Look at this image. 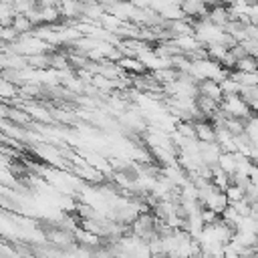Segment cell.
Wrapping results in <instances>:
<instances>
[{
    "label": "cell",
    "instance_id": "obj_7",
    "mask_svg": "<svg viewBox=\"0 0 258 258\" xmlns=\"http://www.w3.org/2000/svg\"><path fill=\"white\" fill-rule=\"evenodd\" d=\"M105 12H109V14H113V16H117L119 20H123V22H129L131 20V16H133V12H135V6H133V2L131 0H123V2H115L113 6H109Z\"/></svg>",
    "mask_w": 258,
    "mask_h": 258
},
{
    "label": "cell",
    "instance_id": "obj_4",
    "mask_svg": "<svg viewBox=\"0 0 258 258\" xmlns=\"http://www.w3.org/2000/svg\"><path fill=\"white\" fill-rule=\"evenodd\" d=\"M206 18L218 26H226L230 22V12H228V6L224 4H210L208 6V12H206Z\"/></svg>",
    "mask_w": 258,
    "mask_h": 258
},
{
    "label": "cell",
    "instance_id": "obj_16",
    "mask_svg": "<svg viewBox=\"0 0 258 258\" xmlns=\"http://www.w3.org/2000/svg\"><path fill=\"white\" fill-rule=\"evenodd\" d=\"M218 83H220V87H222L224 97H226V95H238V93H240V83H236L232 77H224V79L218 81Z\"/></svg>",
    "mask_w": 258,
    "mask_h": 258
},
{
    "label": "cell",
    "instance_id": "obj_13",
    "mask_svg": "<svg viewBox=\"0 0 258 258\" xmlns=\"http://www.w3.org/2000/svg\"><path fill=\"white\" fill-rule=\"evenodd\" d=\"M224 173L232 175L236 171V155L234 153H228V151H222L220 157H218V163H216Z\"/></svg>",
    "mask_w": 258,
    "mask_h": 258
},
{
    "label": "cell",
    "instance_id": "obj_10",
    "mask_svg": "<svg viewBox=\"0 0 258 258\" xmlns=\"http://www.w3.org/2000/svg\"><path fill=\"white\" fill-rule=\"evenodd\" d=\"M117 64L125 73H129V75H141V73H145V67H143V62L137 56H121L117 60Z\"/></svg>",
    "mask_w": 258,
    "mask_h": 258
},
{
    "label": "cell",
    "instance_id": "obj_6",
    "mask_svg": "<svg viewBox=\"0 0 258 258\" xmlns=\"http://www.w3.org/2000/svg\"><path fill=\"white\" fill-rule=\"evenodd\" d=\"M194 127H196V139L198 141H202V143L216 141V127L212 125V121L200 119V121H194Z\"/></svg>",
    "mask_w": 258,
    "mask_h": 258
},
{
    "label": "cell",
    "instance_id": "obj_22",
    "mask_svg": "<svg viewBox=\"0 0 258 258\" xmlns=\"http://www.w3.org/2000/svg\"><path fill=\"white\" fill-rule=\"evenodd\" d=\"M246 2H250V4H254V2H258V0H246Z\"/></svg>",
    "mask_w": 258,
    "mask_h": 258
},
{
    "label": "cell",
    "instance_id": "obj_5",
    "mask_svg": "<svg viewBox=\"0 0 258 258\" xmlns=\"http://www.w3.org/2000/svg\"><path fill=\"white\" fill-rule=\"evenodd\" d=\"M198 95H204V97H210L218 103H222L224 99V93H222V87L218 81H210V79H204L198 83Z\"/></svg>",
    "mask_w": 258,
    "mask_h": 258
},
{
    "label": "cell",
    "instance_id": "obj_24",
    "mask_svg": "<svg viewBox=\"0 0 258 258\" xmlns=\"http://www.w3.org/2000/svg\"><path fill=\"white\" fill-rule=\"evenodd\" d=\"M256 62H258V56H256Z\"/></svg>",
    "mask_w": 258,
    "mask_h": 258
},
{
    "label": "cell",
    "instance_id": "obj_17",
    "mask_svg": "<svg viewBox=\"0 0 258 258\" xmlns=\"http://www.w3.org/2000/svg\"><path fill=\"white\" fill-rule=\"evenodd\" d=\"M224 194H226V198H228V204H232V202L244 198V189H242L240 185H236V183H230V185L224 189Z\"/></svg>",
    "mask_w": 258,
    "mask_h": 258
},
{
    "label": "cell",
    "instance_id": "obj_3",
    "mask_svg": "<svg viewBox=\"0 0 258 258\" xmlns=\"http://www.w3.org/2000/svg\"><path fill=\"white\" fill-rule=\"evenodd\" d=\"M179 6H181L183 16L185 18H191V20L202 18L208 12V4H204L200 0H179Z\"/></svg>",
    "mask_w": 258,
    "mask_h": 258
},
{
    "label": "cell",
    "instance_id": "obj_18",
    "mask_svg": "<svg viewBox=\"0 0 258 258\" xmlns=\"http://www.w3.org/2000/svg\"><path fill=\"white\" fill-rule=\"evenodd\" d=\"M244 200H246L248 204H254V202H258V183L250 181V183L244 187Z\"/></svg>",
    "mask_w": 258,
    "mask_h": 258
},
{
    "label": "cell",
    "instance_id": "obj_15",
    "mask_svg": "<svg viewBox=\"0 0 258 258\" xmlns=\"http://www.w3.org/2000/svg\"><path fill=\"white\" fill-rule=\"evenodd\" d=\"M234 71H240V73H256V71H258L256 56L246 54V56L238 58V60H236V64H234Z\"/></svg>",
    "mask_w": 258,
    "mask_h": 258
},
{
    "label": "cell",
    "instance_id": "obj_23",
    "mask_svg": "<svg viewBox=\"0 0 258 258\" xmlns=\"http://www.w3.org/2000/svg\"><path fill=\"white\" fill-rule=\"evenodd\" d=\"M256 254H258V246H256Z\"/></svg>",
    "mask_w": 258,
    "mask_h": 258
},
{
    "label": "cell",
    "instance_id": "obj_11",
    "mask_svg": "<svg viewBox=\"0 0 258 258\" xmlns=\"http://www.w3.org/2000/svg\"><path fill=\"white\" fill-rule=\"evenodd\" d=\"M10 26L18 32V36H22V34H30L32 28H34V24L30 22V18L24 16V14H14L12 20H10Z\"/></svg>",
    "mask_w": 258,
    "mask_h": 258
},
{
    "label": "cell",
    "instance_id": "obj_21",
    "mask_svg": "<svg viewBox=\"0 0 258 258\" xmlns=\"http://www.w3.org/2000/svg\"><path fill=\"white\" fill-rule=\"evenodd\" d=\"M234 0H212V4H224V6H230Z\"/></svg>",
    "mask_w": 258,
    "mask_h": 258
},
{
    "label": "cell",
    "instance_id": "obj_20",
    "mask_svg": "<svg viewBox=\"0 0 258 258\" xmlns=\"http://www.w3.org/2000/svg\"><path fill=\"white\" fill-rule=\"evenodd\" d=\"M230 206H232V208H234V210H236L240 216H250V204H248L244 198H242V200H236V202H232Z\"/></svg>",
    "mask_w": 258,
    "mask_h": 258
},
{
    "label": "cell",
    "instance_id": "obj_12",
    "mask_svg": "<svg viewBox=\"0 0 258 258\" xmlns=\"http://www.w3.org/2000/svg\"><path fill=\"white\" fill-rule=\"evenodd\" d=\"M38 12H40V24H58V20H60L58 8L54 4H50V6H38Z\"/></svg>",
    "mask_w": 258,
    "mask_h": 258
},
{
    "label": "cell",
    "instance_id": "obj_8",
    "mask_svg": "<svg viewBox=\"0 0 258 258\" xmlns=\"http://www.w3.org/2000/svg\"><path fill=\"white\" fill-rule=\"evenodd\" d=\"M173 42H175V46L183 52V54H191V52H196L198 48H202L204 44L196 38V34H181V36H173Z\"/></svg>",
    "mask_w": 258,
    "mask_h": 258
},
{
    "label": "cell",
    "instance_id": "obj_14",
    "mask_svg": "<svg viewBox=\"0 0 258 258\" xmlns=\"http://www.w3.org/2000/svg\"><path fill=\"white\" fill-rule=\"evenodd\" d=\"M121 24H123V20H119L117 16H113V14H109V12H105L101 18H99V26L103 28V30H107V32H119V28H121Z\"/></svg>",
    "mask_w": 258,
    "mask_h": 258
},
{
    "label": "cell",
    "instance_id": "obj_1",
    "mask_svg": "<svg viewBox=\"0 0 258 258\" xmlns=\"http://www.w3.org/2000/svg\"><path fill=\"white\" fill-rule=\"evenodd\" d=\"M220 109L226 117H236V119H242V121H246L252 115L248 103L240 95H226L220 103Z\"/></svg>",
    "mask_w": 258,
    "mask_h": 258
},
{
    "label": "cell",
    "instance_id": "obj_19",
    "mask_svg": "<svg viewBox=\"0 0 258 258\" xmlns=\"http://www.w3.org/2000/svg\"><path fill=\"white\" fill-rule=\"evenodd\" d=\"M240 44L244 46L246 54H250V56H258V38H244Z\"/></svg>",
    "mask_w": 258,
    "mask_h": 258
},
{
    "label": "cell",
    "instance_id": "obj_9",
    "mask_svg": "<svg viewBox=\"0 0 258 258\" xmlns=\"http://www.w3.org/2000/svg\"><path fill=\"white\" fill-rule=\"evenodd\" d=\"M220 153H222V149H220V145H218L216 141H210V143H202V141H200V157H202L204 163L216 165Z\"/></svg>",
    "mask_w": 258,
    "mask_h": 258
},
{
    "label": "cell",
    "instance_id": "obj_2",
    "mask_svg": "<svg viewBox=\"0 0 258 258\" xmlns=\"http://www.w3.org/2000/svg\"><path fill=\"white\" fill-rule=\"evenodd\" d=\"M83 2L85 0H60L56 4L60 20H81L83 18Z\"/></svg>",
    "mask_w": 258,
    "mask_h": 258
}]
</instances>
